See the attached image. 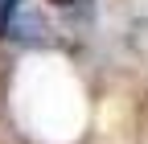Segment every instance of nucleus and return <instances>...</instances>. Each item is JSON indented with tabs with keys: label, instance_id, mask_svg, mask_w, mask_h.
Listing matches in <instances>:
<instances>
[{
	"label": "nucleus",
	"instance_id": "obj_1",
	"mask_svg": "<svg viewBox=\"0 0 148 144\" xmlns=\"http://www.w3.org/2000/svg\"><path fill=\"white\" fill-rule=\"evenodd\" d=\"M16 4H21V0H0V33L8 29V21H12V12H16Z\"/></svg>",
	"mask_w": 148,
	"mask_h": 144
},
{
	"label": "nucleus",
	"instance_id": "obj_2",
	"mask_svg": "<svg viewBox=\"0 0 148 144\" xmlns=\"http://www.w3.org/2000/svg\"><path fill=\"white\" fill-rule=\"evenodd\" d=\"M53 4H74V0H53Z\"/></svg>",
	"mask_w": 148,
	"mask_h": 144
}]
</instances>
